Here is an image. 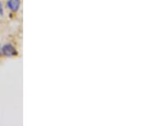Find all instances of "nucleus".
<instances>
[{"mask_svg":"<svg viewBox=\"0 0 154 126\" xmlns=\"http://www.w3.org/2000/svg\"><path fill=\"white\" fill-rule=\"evenodd\" d=\"M2 53L4 56H5L7 57L13 56H16L17 54L16 48L13 46L12 44H5L3 48H2Z\"/></svg>","mask_w":154,"mask_h":126,"instance_id":"obj_1","label":"nucleus"},{"mask_svg":"<svg viewBox=\"0 0 154 126\" xmlns=\"http://www.w3.org/2000/svg\"><path fill=\"white\" fill-rule=\"evenodd\" d=\"M0 15H4V10H3V5H2V3L0 2Z\"/></svg>","mask_w":154,"mask_h":126,"instance_id":"obj_3","label":"nucleus"},{"mask_svg":"<svg viewBox=\"0 0 154 126\" xmlns=\"http://www.w3.org/2000/svg\"><path fill=\"white\" fill-rule=\"evenodd\" d=\"M20 5H21L20 0H8L7 1V7L13 12H16L19 10Z\"/></svg>","mask_w":154,"mask_h":126,"instance_id":"obj_2","label":"nucleus"}]
</instances>
